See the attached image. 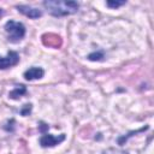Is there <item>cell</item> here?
<instances>
[{"instance_id": "5", "label": "cell", "mask_w": 154, "mask_h": 154, "mask_svg": "<svg viewBox=\"0 0 154 154\" xmlns=\"http://www.w3.org/2000/svg\"><path fill=\"white\" fill-rule=\"evenodd\" d=\"M16 8L18 10V12H20L22 14H24L25 17H29L31 19H36L40 18L42 16V11L35 7H31L29 5H17Z\"/></svg>"}, {"instance_id": "11", "label": "cell", "mask_w": 154, "mask_h": 154, "mask_svg": "<svg viewBox=\"0 0 154 154\" xmlns=\"http://www.w3.org/2000/svg\"><path fill=\"white\" fill-rule=\"evenodd\" d=\"M102 154H129L128 152H124L122 149H116V148H108L102 152Z\"/></svg>"}, {"instance_id": "3", "label": "cell", "mask_w": 154, "mask_h": 154, "mask_svg": "<svg viewBox=\"0 0 154 154\" xmlns=\"http://www.w3.org/2000/svg\"><path fill=\"white\" fill-rule=\"evenodd\" d=\"M65 140V134H61L59 136H53L51 134H43L40 138V144L41 147L43 148H47V147H54L59 143H61L63 141Z\"/></svg>"}, {"instance_id": "12", "label": "cell", "mask_w": 154, "mask_h": 154, "mask_svg": "<svg viewBox=\"0 0 154 154\" xmlns=\"http://www.w3.org/2000/svg\"><path fill=\"white\" fill-rule=\"evenodd\" d=\"M106 5L108 7H112V8H118V7L123 6V5H125V1H111V0H108L106 2Z\"/></svg>"}, {"instance_id": "1", "label": "cell", "mask_w": 154, "mask_h": 154, "mask_svg": "<svg viewBox=\"0 0 154 154\" xmlns=\"http://www.w3.org/2000/svg\"><path fill=\"white\" fill-rule=\"evenodd\" d=\"M43 6L47 12L54 17H64L73 14L78 11L79 4L76 1H63V0H46Z\"/></svg>"}, {"instance_id": "14", "label": "cell", "mask_w": 154, "mask_h": 154, "mask_svg": "<svg viewBox=\"0 0 154 154\" xmlns=\"http://www.w3.org/2000/svg\"><path fill=\"white\" fill-rule=\"evenodd\" d=\"M38 126H40V131H41L42 134H46V130H48V125H46L43 122H41Z\"/></svg>"}, {"instance_id": "4", "label": "cell", "mask_w": 154, "mask_h": 154, "mask_svg": "<svg viewBox=\"0 0 154 154\" xmlns=\"http://www.w3.org/2000/svg\"><path fill=\"white\" fill-rule=\"evenodd\" d=\"M18 61H19L18 53L14 51H8L6 57L0 55V70H5V69H8L11 66H14L18 64Z\"/></svg>"}, {"instance_id": "15", "label": "cell", "mask_w": 154, "mask_h": 154, "mask_svg": "<svg viewBox=\"0 0 154 154\" xmlns=\"http://www.w3.org/2000/svg\"><path fill=\"white\" fill-rule=\"evenodd\" d=\"M2 16H4V10H2V8H0V18H1Z\"/></svg>"}, {"instance_id": "6", "label": "cell", "mask_w": 154, "mask_h": 154, "mask_svg": "<svg viewBox=\"0 0 154 154\" xmlns=\"http://www.w3.org/2000/svg\"><path fill=\"white\" fill-rule=\"evenodd\" d=\"M42 42L45 46L47 47H52V48H59L61 46V37L58 36L57 34H43L42 35Z\"/></svg>"}, {"instance_id": "13", "label": "cell", "mask_w": 154, "mask_h": 154, "mask_svg": "<svg viewBox=\"0 0 154 154\" xmlns=\"http://www.w3.org/2000/svg\"><path fill=\"white\" fill-rule=\"evenodd\" d=\"M31 108H32L31 103H26V105H24L23 108L20 109V114H22V116H28V114L31 112Z\"/></svg>"}, {"instance_id": "9", "label": "cell", "mask_w": 154, "mask_h": 154, "mask_svg": "<svg viewBox=\"0 0 154 154\" xmlns=\"http://www.w3.org/2000/svg\"><path fill=\"white\" fill-rule=\"evenodd\" d=\"M148 129V126H144V128H142V129H140V130H136V131H131V132H129L128 135H125V136H122V137H119L118 138V143L119 144H123L124 143V141H126L129 137H131L134 134H137V132H141V131H144V130H147Z\"/></svg>"}, {"instance_id": "2", "label": "cell", "mask_w": 154, "mask_h": 154, "mask_svg": "<svg viewBox=\"0 0 154 154\" xmlns=\"http://www.w3.org/2000/svg\"><path fill=\"white\" fill-rule=\"evenodd\" d=\"M5 31L7 32V40L12 43H17L22 41L25 36V26L14 20H8L5 24Z\"/></svg>"}, {"instance_id": "8", "label": "cell", "mask_w": 154, "mask_h": 154, "mask_svg": "<svg viewBox=\"0 0 154 154\" xmlns=\"http://www.w3.org/2000/svg\"><path fill=\"white\" fill-rule=\"evenodd\" d=\"M25 93H26V88H25V85L20 84V85H18V87H16L12 91H10L8 97L12 99V100H18V99H19L20 96H23Z\"/></svg>"}, {"instance_id": "7", "label": "cell", "mask_w": 154, "mask_h": 154, "mask_svg": "<svg viewBox=\"0 0 154 154\" xmlns=\"http://www.w3.org/2000/svg\"><path fill=\"white\" fill-rule=\"evenodd\" d=\"M43 75H45V71H43L41 67L34 66V67L28 69V70L24 72V78H25L26 81H34V79H40V78H42Z\"/></svg>"}, {"instance_id": "10", "label": "cell", "mask_w": 154, "mask_h": 154, "mask_svg": "<svg viewBox=\"0 0 154 154\" xmlns=\"http://www.w3.org/2000/svg\"><path fill=\"white\" fill-rule=\"evenodd\" d=\"M102 58H103L102 52H94V53H90L88 55V59L91 61H100V60H102Z\"/></svg>"}]
</instances>
